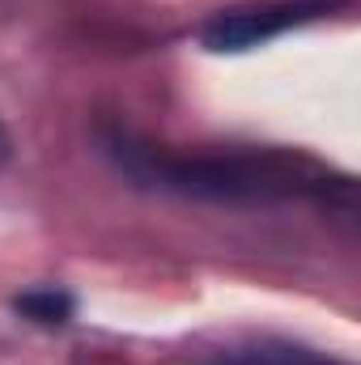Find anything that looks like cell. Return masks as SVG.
<instances>
[{
	"label": "cell",
	"mask_w": 361,
	"mask_h": 365,
	"mask_svg": "<svg viewBox=\"0 0 361 365\" xmlns=\"http://www.w3.org/2000/svg\"><path fill=\"white\" fill-rule=\"evenodd\" d=\"M4 162H9V136L0 132V166H4Z\"/></svg>",
	"instance_id": "obj_5"
},
{
	"label": "cell",
	"mask_w": 361,
	"mask_h": 365,
	"mask_svg": "<svg viewBox=\"0 0 361 365\" xmlns=\"http://www.w3.org/2000/svg\"><path fill=\"white\" fill-rule=\"evenodd\" d=\"M349 4L353 0H251V4H234V9L213 13L200 26V43L213 56H243V51L268 47L302 26H315Z\"/></svg>",
	"instance_id": "obj_2"
},
{
	"label": "cell",
	"mask_w": 361,
	"mask_h": 365,
	"mask_svg": "<svg viewBox=\"0 0 361 365\" xmlns=\"http://www.w3.org/2000/svg\"><path fill=\"white\" fill-rule=\"evenodd\" d=\"M102 153L111 166L145 191L204 200V204H349L353 179L336 175L298 149H171L153 145L128 128H102Z\"/></svg>",
	"instance_id": "obj_1"
},
{
	"label": "cell",
	"mask_w": 361,
	"mask_h": 365,
	"mask_svg": "<svg viewBox=\"0 0 361 365\" xmlns=\"http://www.w3.org/2000/svg\"><path fill=\"white\" fill-rule=\"evenodd\" d=\"M13 310L26 319V323H39V327H64L77 310L73 293L60 289V284H39V289H26L13 297Z\"/></svg>",
	"instance_id": "obj_4"
},
{
	"label": "cell",
	"mask_w": 361,
	"mask_h": 365,
	"mask_svg": "<svg viewBox=\"0 0 361 365\" xmlns=\"http://www.w3.org/2000/svg\"><path fill=\"white\" fill-rule=\"evenodd\" d=\"M204 365H349L345 357H332L323 349L298 344V340H280V336H255V340H238L217 349Z\"/></svg>",
	"instance_id": "obj_3"
}]
</instances>
